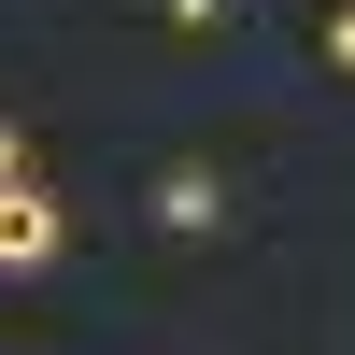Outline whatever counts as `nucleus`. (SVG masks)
<instances>
[{
	"label": "nucleus",
	"mask_w": 355,
	"mask_h": 355,
	"mask_svg": "<svg viewBox=\"0 0 355 355\" xmlns=\"http://www.w3.org/2000/svg\"><path fill=\"white\" fill-rule=\"evenodd\" d=\"M327 71H355V0H341V15H327Z\"/></svg>",
	"instance_id": "7ed1b4c3"
},
{
	"label": "nucleus",
	"mask_w": 355,
	"mask_h": 355,
	"mask_svg": "<svg viewBox=\"0 0 355 355\" xmlns=\"http://www.w3.org/2000/svg\"><path fill=\"white\" fill-rule=\"evenodd\" d=\"M57 242H71V214L15 171V185H0V270H57Z\"/></svg>",
	"instance_id": "f257e3e1"
},
{
	"label": "nucleus",
	"mask_w": 355,
	"mask_h": 355,
	"mask_svg": "<svg viewBox=\"0 0 355 355\" xmlns=\"http://www.w3.org/2000/svg\"><path fill=\"white\" fill-rule=\"evenodd\" d=\"M214 214H227L214 171H171V185H157V227H214Z\"/></svg>",
	"instance_id": "f03ea898"
},
{
	"label": "nucleus",
	"mask_w": 355,
	"mask_h": 355,
	"mask_svg": "<svg viewBox=\"0 0 355 355\" xmlns=\"http://www.w3.org/2000/svg\"><path fill=\"white\" fill-rule=\"evenodd\" d=\"M15 171H28V142H15V128H0V185H15Z\"/></svg>",
	"instance_id": "20e7f679"
}]
</instances>
